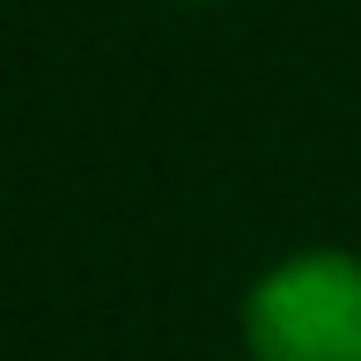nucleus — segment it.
Wrapping results in <instances>:
<instances>
[{"instance_id": "1", "label": "nucleus", "mask_w": 361, "mask_h": 361, "mask_svg": "<svg viewBox=\"0 0 361 361\" xmlns=\"http://www.w3.org/2000/svg\"><path fill=\"white\" fill-rule=\"evenodd\" d=\"M251 361H361V258L295 251L266 266L243 295Z\"/></svg>"}]
</instances>
